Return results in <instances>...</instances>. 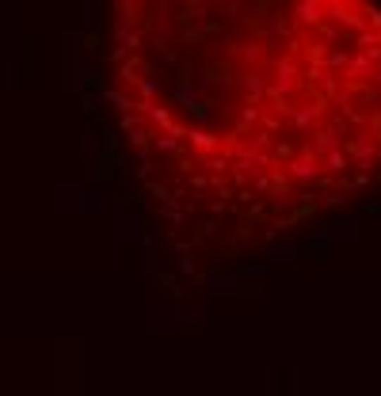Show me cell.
Returning a JSON list of instances; mask_svg holds the SVG:
<instances>
[{
  "label": "cell",
  "instance_id": "obj_1",
  "mask_svg": "<svg viewBox=\"0 0 381 396\" xmlns=\"http://www.w3.org/2000/svg\"><path fill=\"white\" fill-rule=\"evenodd\" d=\"M115 88L168 194L305 218L381 187L377 0H115Z\"/></svg>",
  "mask_w": 381,
  "mask_h": 396
}]
</instances>
